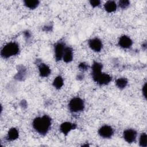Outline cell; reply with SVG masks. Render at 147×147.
<instances>
[{
    "instance_id": "cb8c5ba5",
    "label": "cell",
    "mask_w": 147,
    "mask_h": 147,
    "mask_svg": "<svg viewBox=\"0 0 147 147\" xmlns=\"http://www.w3.org/2000/svg\"><path fill=\"white\" fill-rule=\"evenodd\" d=\"M24 36H25V37L26 38L29 39V38H30L31 35H30V32H29L28 31H26V32H25L24 33Z\"/></svg>"
},
{
    "instance_id": "4fadbf2b",
    "label": "cell",
    "mask_w": 147,
    "mask_h": 147,
    "mask_svg": "<svg viewBox=\"0 0 147 147\" xmlns=\"http://www.w3.org/2000/svg\"><path fill=\"white\" fill-rule=\"evenodd\" d=\"M103 65L101 63L95 61L92 65V78L98 75L102 72Z\"/></svg>"
},
{
    "instance_id": "3957f363",
    "label": "cell",
    "mask_w": 147,
    "mask_h": 147,
    "mask_svg": "<svg viewBox=\"0 0 147 147\" xmlns=\"http://www.w3.org/2000/svg\"><path fill=\"white\" fill-rule=\"evenodd\" d=\"M68 107L69 110L73 113L82 111L84 109V101L80 98H74L69 101Z\"/></svg>"
},
{
    "instance_id": "ffe728a7",
    "label": "cell",
    "mask_w": 147,
    "mask_h": 147,
    "mask_svg": "<svg viewBox=\"0 0 147 147\" xmlns=\"http://www.w3.org/2000/svg\"><path fill=\"white\" fill-rule=\"evenodd\" d=\"M130 5V2L127 0H121L118 2L119 6L123 9H126Z\"/></svg>"
},
{
    "instance_id": "603a6c76",
    "label": "cell",
    "mask_w": 147,
    "mask_h": 147,
    "mask_svg": "<svg viewBox=\"0 0 147 147\" xmlns=\"http://www.w3.org/2000/svg\"><path fill=\"white\" fill-rule=\"evenodd\" d=\"M146 83H145V84H144V85L143 86V87H142V94H143V95H144V96L146 98Z\"/></svg>"
},
{
    "instance_id": "52a82bcc",
    "label": "cell",
    "mask_w": 147,
    "mask_h": 147,
    "mask_svg": "<svg viewBox=\"0 0 147 147\" xmlns=\"http://www.w3.org/2000/svg\"><path fill=\"white\" fill-rule=\"evenodd\" d=\"M123 137L127 142L133 143L136 140L137 132L134 129H126L123 133Z\"/></svg>"
},
{
    "instance_id": "d4e9b609",
    "label": "cell",
    "mask_w": 147,
    "mask_h": 147,
    "mask_svg": "<svg viewBox=\"0 0 147 147\" xmlns=\"http://www.w3.org/2000/svg\"><path fill=\"white\" fill-rule=\"evenodd\" d=\"M52 28V27L51 26H45L44 28V31H49V30H51V29Z\"/></svg>"
},
{
    "instance_id": "ba28073f",
    "label": "cell",
    "mask_w": 147,
    "mask_h": 147,
    "mask_svg": "<svg viewBox=\"0 0 147 147\" xmlns=\"http://www.w3.org/2000/svg\"><path fill=\"white\" fill-rule=\"evenodd\" d=\"M88 45L90 48L94 52H100L103 47V44L100 40L98 38L91 39L88 41Z\"/></svg>"
},
{
    "instance_id": "2e32d148",
    "label": "cell",
    "mask_w": 147,
    "mask_h": 147,
    "mask_svg": "<svg viewBox=\"0 0 147 147\" xmlns=\"http://www.w3.org/2000/svg\"><path fill=\"white\" fill-rule=\"evenodd\" d=\"M24 5L30 9H36L39 5L40 2L37 0H28L24 1Z\"/></svg>"
},
{
    "instance_id": "9c48e42d",
    "label": "cell",
    "mask_w": 147,
    "mask_h": 147,
    "mask_svg": "<svg viewBox=\"0 0 147 147\" xmlns=\"http://www.w3.org/2000/svg\"><path fill=\"white\" fill-rule=\"evenodd\" d=\"M76 126L75 123H71L69 122H65L61 124L60 126V131L64 135L68 134L72 130L76 128Z\"/></svg>"
},
{
    "instance_id": "7402d4cb",
    "label": "cell",
    "mask_w": 147,
    "mask_h": 147,
    "mask_svg": "<svg viewBox=\"0 0 147 147\" xmlns=\"http://www.w3.org/2000/svg\"><path fill=\"white\" fill-rule=\"evenodd\" d=\"M90 3L92 6L93 7H95L98 6L100 4V1H98V0H93V1H90Z\"/></svg>"
},
{
    "instance_id": "8992f818",
    "label": "cell",
    "mask_w": 147,
    "mask_h": 147,
    "mask_svg": "<svg viewBox=\"0 0 147 147\" xmlns=\"http://www.w3.org/2000/svg\"><path fill=\"white\" fill-rule=\"evenodd\" d=\"M99 136L104 138H110L113 135L114 131L113 128L109 125L102 126L98 130Z\"/></svg>"
},
{
    "instance_id": "6da1fadb",
    "label": "cell",
    "mask_w": 147,
    "mask_h": 147,
    "mask_svg": "<svg viewBox=\"0 0 147 147\" xmlns=\"http://www.w3.org/2000/svg\"><path fill=\"white\" fill-rule=\"evenodd\" d=\"M32 125L38 133L41 135H45L51 126V119L47 115L36 117L34 119Z\"/></svg>"
},
{
    "instance_id": "7c38bea8",
    "label": "cell",
    "mask_w": 147,
    "mask_h": 147,
    "mask_svg": "<svg viewBox=\"0 0 147 147\" xmlns=\"http://www.w3.org/2000/svg\"><path fill=\"white\" fill-rule=\"evenodd\" d=\"M63 61L65 63H69L73 59V51L70 47H65L63 57Z\"/></svg>"
},
{
    "instance_id": "d6986e66",
    "label": "cell",
    "mask_w": 147,
    "mask_h": 147,
    "mask_svg": "<svg viewBox=\"0 0 147 147\" xmlns=\"http://www.w3.org/2000/svg\"><path fill=\"white\" fill-rule=\"evenodd\" d=\"M139 144L141 146L146 147L147 146V135L145 133L141 134L140 137Z\"/></svg>"
},
{
    "instance_id": "7a4b0ae2",
    "label": "cell",
    "mask_w": 147,
    "mask_h": 147,
    "mask_svg": "<svg viewBox=\"0 0 147 147\" xmlns=\"http://www.w3.org/2000/svg\"><path fill=\"white\" fill-rule=\"evenodd\" d=\"M20 51L18 44L16 42H10L6 44L1 51V55L5 59L17 55Z\"/></svg>"
},
{
    "instance_id": "9a60e30c",
    "label": "cell",
    "mask_w": 147,
    "mask_h": 147,
    "mask_svg": "<svg viewBox=\"0 0 147 147\" xmlns=\"http://www.w3.org/2000/svg\"><path fill=\"white\" fill-rule=\"evenodd\" d=\"M105 10L108 13H112L116 10L117 4L113 1H108L104 5Z\"/></svg>"
},
{
    "instance_id": "e0dca14e",
    "label": "cell",
    "mask_w": 147,
    "mask_h": 147,
    "mask_svg": "<svg viewBox=\"0 0 147 147\" xmlns=\"http://www.w3.org/2000/svg\"><path fill=\"white\" fill-rule=\"evenodd\" d=\"M64 84L63 79L61 76H58L55 78L53 82V86L56 89H60L62 87Z\"/></svg>"
},
{
    "instance_id": "8fae6325",
    "label": "cell",
    "mask_w": 147,
    "mask_h": 147,
    "mask_svg": "<svg viewBox=\"0 0 147 147\" xmlns=\"http://www.w3.org/2000/svg\"><path fill=\"white\" fill-rule=\"evenodd\" d=\"M38 71L40 76L45 78L48 77L51 72L50 68L44 63H41L38 66Z\"/></svg>"
},
{
    "instance_id": "ac0fdd59",
    "label": "cell",
    "mask_w": 147,
    "mask_h": 147,
    "mask_svg": "<svg viewBox=\"0 0 147 147\" xmlns=\"http://www.w3.org/2000/svg\"><path fill=\"white\" fill-rule=\"evenodd\" d=\"M127 83L128 82L127 79L125 78H118L116 80L115 84L118 88L120 89H123L125 87H126V86L127 84Z\"/></svg>"
},
{
    "instance_id": "277c9868",
    "label": "cell",
    "mask_w": 147,
    "mask_h": 147,
    "mask_svg": "<svg viewBox=\"0 0 147 147\" xmlns=\"http://www.w3.org/2000/svg\"><path fill=\"white\" fill-rule=\"evenodd\" d=\"M92 79L95 82H96L99 85L107 84L112 80L111 77L109 75L102 72H101L98 75L96 76L95 77L93 78Z\"/></svg>"
},
{
    "instance_id": "44dd1931",
    "label": "cell",
    "mask_w": 147,
    "mask_h": 147,
    "mask_svg": "<svg viewBox=\"0 0 147 147\" xmlns=\"http://www.w3.org/2000/svg\"><path fill=\"white\" fill-rule=\"evenodd\" d=\"M79 68L80 70H82L83 71H86L88 68V65L85 63H81L79 65Z\"/></svg>"
},
{
    "instance_id": "5b68a950",
    "label": "cell",
    "mask_w": 147,
    "mask_h": 147,
    "mask_svg": "<svg viewBox=\"0 0 147 147\" xmlns=\"http://www.w3.org/2000/svg\"><path fill=\"white\" fill-rule=\"evenodd\" d=\"M65 47L63 42H57L55 45V57L56 61H60L63 59Z\"/></svg>"
},
{
    "instance_id": "5bb4252c",
    "label": "cell",
    "mask_w": 147,
    "mask_h": 147,
    "mask_svg": "<svg viewBox=\"0 0 147 147\" xmlns=\"http://www.w3.org/2000/svg\"><path fill=\"white\" fill-rule=\"evenodd\" d=\"M18 137L19 133L18 130L15 127H12L8 131L6 139L9 141H13L17 139Z\"/></svg>"
},
{
    "instance_id": "30bf717a",
    "label": "cell",
    "mask_w": 147,
    "mask_h": 147,
    "mask_svg": "<svg viewBox=\"0 0 147 147\" xmlns=\"http://www.w3.org/2000/svg\"><path fill=\"white\" fill-rule=\"evenodd\" d=\"M118 44L121 47L125 49H127L131 46L133 42L129 37L123 35L119 38Z\"/></svg>"
}]
</instances>
